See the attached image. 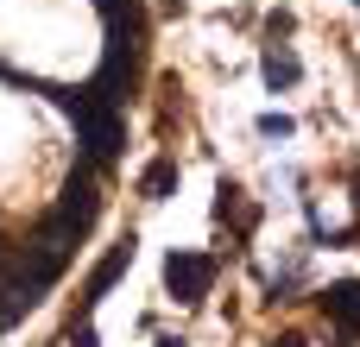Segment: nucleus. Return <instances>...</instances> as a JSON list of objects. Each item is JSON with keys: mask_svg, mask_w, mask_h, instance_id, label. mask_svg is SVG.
<instances>
[{"mask_svg": "<svg viewBox=\"0 0 360 347\" xmlns=\"http://www.w3.org/2000/svg\"><path fill=\"white\" fill-rule=\"evenodd\" d=\"M259 76H266V89L272 95H285V89H297V76H304V63H297V51L291 44H266V57H259Z\"/></svg>", "mask_w": 360, "mask_h": 347, "instance_id": "2", "label": "nucleus"}, {"mask_svg": "<svg viewBox=\"0 0 360 347\" xmlns=\"http://www.w3.org/2000/svg\"><path fill=\"white\" fill-rule=\"evenodd\" d=\"M259 133H266V139H291L297 120H291V114H259Z\"/></svg>", "mask_w": 360, "mask_h": 347, "instance_id": "7", "label": "nucleus"}, {"mask_svg": "<svg viewBox=\"0 0 360 347\" xmlns=\"http://www.w3.org/2000/svg\"><path fill=\"white\" fill-rule=\"evenodd\" d=\"M76 347H95V329H82V335H76Z\"/></svg>", "mask_w": 360, "mask_h": 347, "instance_id": "8", "label": "nucleus"}, {"mask_svg": "<svg viewBox=\"0 0 360 347\" xmlns=\"http://www.w3.org/2000/svg\"><path fill=\"white\" fill-rule=\"evenodd\" d=\"M171 183H177V164H171V158H158V164L146 171V196H165Z\"/></svg>", "mask_w": 360, "mask_h": 347, "instance_id": "6", "label": "nucleus"}, {"mask_svg": "<svg viewBox=\"0 0 360 347\" xmlns=\"http://www.w3.org/2000/svg\"><path fill=\"white\" fill-rule=\"evenodd\" d=\"M127 266H133V240H127V247H114V253L101 259V272L89 278V303H95V297H101V291H108V284H114V278H120Z\"/></svg>", "mask_w": 360, "mask_h": 347, "instance_id": "3", "label": "nucleus"}, {"mask_svg": "<svg viewBox=\"0 0 360 347\" xmlns=\"http://www.w3.org/2000/svg\"><path fill=\"white\" fill-rule=\"evenodd\" d=\"M329 310L354 322V316H360V284H335V291H329Z\"/></svg>", "mask_w": 360, "mask_h": 347, "instance_id": "5", "label": "nucleus"}, {"mask_svg": "<svg viewBox=\"0 0 360 347\" xmlns=\"http://www.w3.org/2000/svg\"><path fill=\"white\" fill-rule=\"evenodd\" d=\"M215 215H221V221H234V228H240V234H247V228H253V202H247V196H240V190H221V202H215Z\"/></svg>", "mask_w": 360, "mask_h": 347, "instance_id": "4", "label": "nucleus"}, {"mask_svg": "<svg viewBox=\"0 0 360 347\" xmlns=\"http://www.w3.org/2000/svg\"><path fill=\"white\" fill-rule=\"evenodd\" d=\"M209 278H215V259H209V253H171V259H165V291H171L177 303H196V297L209 291Z\"/></svg>", "mask_w": 360, "mask_h": 347, "instance_id": "1", "label": "nucleus"}]
</instances>
